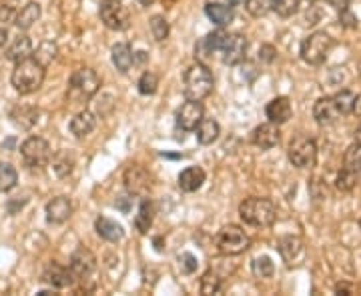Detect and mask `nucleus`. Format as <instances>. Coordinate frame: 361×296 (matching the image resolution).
<instances>
[{"label": "nucleus", "instance_id": "obj_1", "mask_svg": "<svg viewBox=\"0 0 361 296\" xmlns=\"http://www.w3.org/2000/svg\"><path fill=\"white\" fill-rule=\"evenodd\" d=\"M44 77H47V66L37 60L35 56H28L14 65L11 84L18 94H32L42 86Z\"/></svg>", "mask_w": 361, "mask_h": 296}, {"label": "nucleus", "instance_id": "obj_2", "mask_svg": "<svg viewBox=\"0 0 361 296\" xmlns=\"http://www.w3.org/2000/svg\"><path fill=\"white\" fill-rule=\"evenodd\" d=\"M101 89V77L92 68H77L68 78L66 98L73 104L87 103Z\"/></svg>", "mask_w": 361, "mask_h": 296}, {"label": "nucleus", "instance_id": "obj_3", "mask_svg": "<svg viewBox=\"0 0 361 296\" xmlns=\"http://www.w3.org/2000/svg\"><path fill=\"white\" fill-rule=\"evenodd\" d=\"M183 82H185L183 91H185L187 101H203L213 92V86H215L213 75H211L209 66L203 65V63L189 66L185 77H183Z\"/></svg>", "mask_w": 361, "mask_h": 296}, {"label": "nucleus", "instance_id": "obj_4", "mask_svg": "<svg viewBox=\"0 0 361 296\" xmlns=\"http://www.w3.org/2000/svg\"><path fill=\"white\" fill-rule=\"evenodd\" d=\"M239 217L249 226H271L277 219V208L271 202L269 198H247L239 206Z\"/></svg>", "mask_w": 361, "mask_h": 296}, {"label": "nucleus", "instance_id": "obj_5", "mask_svg": "<svg viewBox=\"0 0 361 296\" xmlns=\"http://www.w3.org/2000/svg\"><path fill=\"white\" fill-rule=\"evenodd\" d=\"M215 246L221 255L225 257H237L243 255L247 248L251 246V238L247 236V232L237 226V224H227L223 226L217 236H215Z\"/></svg>", "mask_w": 361, "mask_h": 296}, {"label": "nucleus", "instance_id": "obj_6", "mask_svg": "<svg viewBox=\"0 0 361 296\" xmlns=\"http://www.w3.org/2000/svg\"><path fill=\"white\" fill-rule=\"evenodd\" d=\"M331 49H334V39L327 32L317 30V32H311L310 37L301 42V58L307 65L317 66L329 56Z\"/></svg>", "mask_w": 361, "mask_h": 296}, {"label": "nucleus", "instance_id": "obj_7", "mask_svg": "<svg viewBox=\"0 0 361 296\" xmlns=\"http://www.w3.org/2000/svg\"><path fill=\"white\" fill-rule=\"evenodd\" d=\"M20 155L28 168H42L51 162L52 150L49 142L40 136H30L20 144Z\"/></svg>", "mask_w": 361, "mask_h": 296}, {"label": "nucleus", "instance_id": "obj_8", "mask_svg": "<svg viewBox=\"0 0 361 296\" xmlns=\"http://www.w3.org/2000/svg\"><path fill=\"white\" fill-rule=\"evenodd\" d=\"M101 22L111 30H125L129 26V11L123 6L121 0H103L99 8Z\"/></svg>", "mask_w": 361, "mask_h": 296}, {"label": "nucleus", "instance_id": "obj_9", "mask_svg": "<svg viewBox=\"0 0 361 296\" xmlns=\"http://www.w3.org/2000/svg\"><path fill=\"white\" fill-rule=\"evenodd\" d=\"M289 160L297 168H311L317 160V146L307 136H297L289 144Z\"/></svg>", "mask_w": 361, "mask_h": 296}, {"label": "nucleus", "instance_id": "obj_10", "mask_svg": "<svg viewBox=\"0 0 361 296\" xmlns=\"http://www.w3.org/2000/svg\"><path fill=\"white\" fill-rule=\"evenodd\" d=\"M223 63L229 66L241 65L247 56V39L243 34H227L225 44H223Z\"/></svg>", "mask_w": 361, "mask_h": 296}, {"label": "nucleus", "instance_id": "obj_11", "mask_svg": "<svg viewBox=\"0 0 361 296\" xmlns=\"http://www.w3.org/2000/svg\"><path fill=\"white\" fill-rule=\"evenodd\" d=\"M125 186L133 196H145L151 188V176L141 165H130L125 170Z\"/></svg>", "mask_w": 361, "mask_h": 296}, {"label": "nucleus", "instance_id": "obj_12", "mask_svg": "<svg viewBox=\"0 0 361 296\" xmlns=\"http://www.w3.org/2000/svg\"><path fill=\"white\" fill-rule=\"evenodd\" d=\"M225 39H227V32L215 30V32H211V34H207V37H203V39L199 40V42L195 44V58H197V63H203V65H205L207 60L213 56V52H217L223 49Z\"/></svg>", "mask_w": 361, "mask_h": 296}, {"label": "nucleus", "instance_id": "obj_13", "mask_svg": "<svg viewBox=\"0 0 361 296\" xmlns=\"http://www.w3.org/2000/svg\"><path fill=\"white\" fill-rule=\"evenodd\" d=\"M203 118H205V110L201 101H187L177 110V124L183 130H195Z\"/></svg>", "mask_w": 361, "mask_h": 296}, {"label": "nucleus", "instance_id": "obj_14", "mask_svg": "<svg viewBox=\"0 0 361 296\" xmlns=\"http://www.w3.org/2000/svg\"><path fill=\"white\" fill-rule=\"evenodd\" d=\"M71 271L75 278H89L92 272L97 271V258L87 248H78L71 257Z\"/></svg>", "mask_w": 361, "mask_h": 296}, {"label": "nucleus", "instance_id": "obj_15", "mask_svg": "<svg viewBox=\"0 0 361 296\" xmlns=\"http://www.w3.org/2000/svg\"><path fill=\"white\" fill-rule=\"evenodd\" d=\"M279 139H281V132L277 129V124H273V122L259 124L257 129L253 130V134H251L253 144L257 148H261V150H271L273 146L279 144Z\"/></svg>", "mask_w": 361, "mask_h": 296}, {"label": "nucleus", "instance_id": "obj_16", "mask_svg": "<svg viewBox=\"0 0 361 296\" xmlns=\"http://www.w3.org/2000/svg\"><path fill=\"white\" fill-rule=\"evenodd\" d=\"M313 118L317 120V124L327 127V124H334L337 122V118H341V112L337 108L336 98L334 96H323L319 98L315 106H313Z\"/></svg>", "mask_w": 361, "mask_h": 296}, {"label": "nucleus", "instance_id": "obj_17", "mask_svg": "<svg viewBox=\"0 0 361 296\" xmlns=\"http://www.w3.org/2000/svg\"><path fill=\"white\" fill-rule=\"evenodd\" d=\"M39 108L30 106V104H18L11 110V122L16 129L30 130L39 122Z\"/></svg>", "mask_w": 361, "mask_h": 296}, {"label": "nucleus", "instance_id": "obj_18", "mask_svg": "<svg viewBox=\"0 0 361 296\" xmlns=\"http://www.w3.org/2000/svg\"><path fill=\"white\" fill-rule=\"evenodd\" d=\"M265 115L269 118V122L273 124H285L291 116H293V106H291V101L287 96H277L273 98L267 108H265Z\"/></svg>", "mask_w": 361, "mask_h": 296}, {"label": "nucleus", "instance_id": "obj_19", "mask_svg": "<svg viewBox=\"0 0 361 296\" xmlns=\"http://www.w3.org/2000/svg\"><path fill=\"white\" fill-rule=\"evenodd\" d=\"M73 214V205L66 196H56L47 205V220L51 224H63L71 219Z\"/></svg>", "mask_w": 361, "mask_h": 296}, {"label": "nucleus", "instance_id": "obj_20", "mask_svg": "<svg viewBox=\"0 0 361 296\" xmlns=\"http://www.w3.org/2000/svg\"><path fill=\"white\" fill-rule=\"evenodd\" d=\"M205 179V170L201 167H187L179 174V188L183 193H197L203 186Z\"/></svg>", "mask_w": 361, "mask_h": 296}, {"label": "nucleus", "instance_id": "obj_21", "mask_svg": "<svg viewBox=\"0 0 361 296\" xmlns=\"http://www.w3.org/2000/svg\"><path fill=\"white\" fill-rule=\"evenodd\" d=\"M42 281L47 284H51L54 288H66L71 286L73 281H75V274L71 271V266H61V264H51L44 274H42Z\"/></svg>", "mask_w": 361, "mask_h": 296}, {"label": "nucleus", "instance_id": "obj_22", "mask_svg": "<svg viewBox=\"0 0 361 296\" xmlns=\"http://www.w3.org/2000/svg\"><path fill=\"white\" fill-rule=\"evenodd\" d=\"M94 229H97V234L101 238H104L106 243H121L123 236H125L123 226L116 220L109 219V217H99L97 222H94Z\"/></svg>", "mask_w": 361, "mask_h": 296}, {"label": "nucleus", "instance_id": "obj_23", "mask_svg": "<svg viewBox=\"0 0 361 296\" xmlns=\"http://www.w3.org/2000/svg\"><path fill=\"white\" fill-rule=\"evenodd\" d=\"M68 129H71V132H73L77 139L89 136L90 132L97 129V116L92 115L90 110H80L78 115L73 116Z\"/></svg>", "mask_w": 361, "mask_h": 296}, {"label": "nucleus", "instance_id": "obj_24", "mask_svg": "<svg viewBox=\"0 0 361 296\" xmlns=\"http://www.w3.org/2000/svg\"><path fill=\"white\" fill-rule=\"evenodd\" d=\"M32 54V40L28 39L26 34H18L16 39L13 40V44L6 49L4 52V56H6V60H11V63H20V60H25Z\"/></svg>", "mask_w": 361, "mask_h": 296}, {"label": "nucleus", "instance_id": "obj_25", "mask_svg": "<svg viewBox=\"0 0 361 296\" xmlns=\"http://www.w3.org/2000/svg\"><path fill=\"white\" fill-rule=\"evenodd\" d=\"M207 18L217 26L231 25L233 20V6L229 4H219V2H207L205 4Z\"/></svg>", "mask_w": 361, "mask_h": 296}, {"label": "nucleus", "instance_id": "obj_26", "mask_svg": "<svg viewBox=\"0 0 361 296\" xmlns=\"http://www.w3.org/2000/svg\"><path fill=\"white\" fill-rule=\"evenodd\" d=\"M113 65L118 72H129L130 66L135 65V52L127 42H118L113 46Z\"/></svg>", "mask_w": 361, "mask_h": 296}, {"label": "nucleus", "instance_id": "obj_27", "mask_svg": "<svg viewBox=\"0 0 361 296\" xmlns=\"http://www.w3.org/2000/svg\"><path fill=\"white\" fill-rule=\"evenodd\" d=\"M40 18V4L37 2H30L26 4L25 8H20V13L14 16V25L18 30H28L32 28L35 22Z\"/></svg>", "mask_w": 361, "mask_h": 296}, {"label": "nucleus", "instance_id": "obj_28", "mask_svg": "<svg viewBox=\"0 0 361 296\" xmlns=\"http://www.w3.org/2000/svg\"><path fill=\"white\" fill-rule=\"evenodd\" d=\"M195 130H197V141L201 142V144H205V146L207 144H213L221 134L219 122L213 120V118H203Z\"/></svg>", "mask_w": 361, "mask_h": 296}, {"label": "nucleus", "instance_id": "obj_29", "mask_svg": "<svg viewBox=\"0 0 361 296\" xmlns=\"http://www.w3.org/2000/svg\"><path fill=\"white\" fill-rule=\"evenodd\" d=\"M153 219H155V206L151 200H142L141 206H139V214L135 217V226L141 234H147L151 224H153Z\"/></svg>", "mask_w": 361, "mask_h": 296}, {"label": "nucleus", "instance_id": "obj_30", "mask_svg": "<svg viewBox=\"0 0 361 296\" xmlns=\"http://www.w3.org/2000/svg\"><path fill=\"white\" fill-rule=\"evenodd\" d=\"M279 252H281V257L291 264V262L303 252V243H301L297 236H287V238H283V240L279 243Z\"/></svg>", "mask_w": 361, "mask_h": 296}, {"label": "nucleus", "instance_id": "obj_31", "mask_svg": "<svg viewBox=\"0 0 361 296\" xmlns=\"http://www.w3.org/2000/svg\"><path fill=\"white\" fill-rule=\"evenodd\" d=\"M18 182V172L13 165L8 162H0V193H8L13 191Z\"/></svg>", "mask_w": 361, "mask_h": 296}, {"label": "nucleus", "instance_id": "obj_32", "mask_svg": "<svg viewBox=\"0 0 361 296\" xmlns=\"http://www.w3.org/2000/svg\"><path fill=\"white\" fill-rule=\"evenodd\" d=\"M343 168H348V170H353V172H361V144L360 142H355V144H351L348 150H345V155H343Z\"/></svg>", "mask_w": 361, "mask_h": 296}, {"label": "nucleus", "instance_id": "obj_33", "mask_svg": "<svg viewBox=\"0 0 361 296\" xmlns=\"http://www.w3.org/2000/svg\"><path fill=\"white\" fill-rule=\"evenodd\" d=\"M355 184H357V172L348 170V168H341V172L337 174L336 179L337 191H341V193H351V191L355 188Z\"/></svg>", "mask_w": 361, "mask_h": 296}, {"label": "nucleus", "instance_id": "obj_34", "mask_svg": "<svg viewBox=\"0 0 361 296\" xmlns=\"http://www.w3.org/2000/svg\"><path fill=\"white\" fill-rule=\"evenodd\" d=\"M275 272V264L269 257H257L253 260V274L257 278H271Z\"/></svg>", "mask_w": 361, "mask_h": 296}, {"label": "nucleus", "instance_id": "obj_35", "mask_svg": "<svg viewBox=\"0 0 361 296\" xmlns=\"http://www.w3.org/2000/svg\"><path fill=\"white\" fill-rule=\"evenodd\" d=\"M299 4L301 0H273V11L281 18H289L299 11Z\"/></svg>", "mask_w": 361, "mask_h": 296}, {"label": "nucleus", "instance_id": "obj_36", "mask_svg": "<svg viewBox=\"0 0 361 296\" xmlns=\"http://www.w3.org/2000/svg\"><path fill=\"white\" fill-rule=\"evenodd\" d=\"M334 98H336L337 108H339V112L341 116H348L349 112H353V103H355V94L351 91H341L334 94Z\"/></svg>", "mask_w": 361, "mask_h": 296}, {"label": "nucleus", "instance_id": "obj_37", "mask_svg": "<svg viewBox=\"0 0 361 296\" xmlns=\"http://www.w3.org/2000/svg\"><path fill=\"white\" fill-rule=\"evenodd\" d=\"M137 86H139V92L145 94V96H151V94H155L157 89H159V78L153 72H142V77L139 78V82H137Z\"/></svg>", "mask_w": 361, "mask_h": 296}, {"label": "nucleus", "instance_id": "obj_38", "mask_svg": "<svg viewBox=\"0 0 361 296\" xmlns=\"http://www.w3.org/2000/svg\"><path fill=\"white\" fill-rule=\"evenodd\" d=\"M245 8L251 16L261 18V16H265L269 11H273V0H247Z\"/></svg>", "mask_w": 361, "mask_h": 296}, {"label": "nucleus", "instance_id": "obj_39", "mask_svg": "<svg viewBox=\"0 0 361 296\" xmlns=\"http://www.w3.org/2000/svg\"><path fill=\"white\" fill-rule=\"evenodd\" d=\"M151 32H153V39L155 40H165L169 37V22L165 16H161V14H155L153 18H151Z\"/></svg>", "mask_w": 361, "mask_h": 296}, {"label": "nucleus", "instance_id": "obj_40", "mask_svg": "<svg viewBox=\"0 0 361 296\" xmlns=\"http://www.w3.org/2000/svg\"><path fill=\"white\" fill-rule=\"evenodd\" d=\"M221 290V278L215 272H207L201 278V292L203 295H217Z\"/></svg>", "mask_w": 361, "mask_h": 296}, {"label": "nucleus", "instance_id": "obj_41", "mask_svg": "<svg viewBox=\"0 0 361 296\" xmlns=\"http://www.w3.org/2000/svg\"><path fill=\"white\" fill-rule=\"evenodd\" d=\"M52 168H54V172L59 174V176H66V174H71V170H73V158H68V155H59L54 160H52Z\"/></svg>", "mask_w": 361, "mask_h": 296}, {"label": "nucleus", "instance_id": "obj_42", "mask_svg": "<svg viewBox=\"0 0 361 296\" xmlns=\"http://www.w3.org/2000/svg\"><path fill=\"white\" fill-rule=\"evenodd\" d=\"M179 266L185 274H193L197 271V266H199V262H197V258L191 252H183L179 257Z\"/></svg>", "mask_w": 361, "mask_h": 296}, {"label": "nucleus", "instance_id": "obj_43", "mask_svg": "<svg viewBox=\"0 0 361 296\" xmlns=\"http://www.w3.org/2000/svg\"><path fill=\"white\" fill-rule=\"evenodd\" d=\"M275 54H277V51H275L271 44H263V46H261V51H259V60H261V63H265V65H269V63L275 60Z\"/></svg>", "mask_w": 361, "mask_h": 296}, {"label": "nucleus", "instance_id": "obj_44", "mask_svg": "<svg viewBox=\"0 0 361 296\" xmlns=\"http://www.w3.org/2000/svg\"><path fill=\"white\" fill-rule=\"evenodd\" d=\"M339 22L345 26V28H357V18L349 13L348 8L341 11V14H339Z\"/></svg>", "mask_w": 361, "mask_h": 296}, {"label": "nucleus", "instance_id": "obj_45", "mask_svg": "<svg viewBox=\"0 0 361 296\" xmlns=\"http://www.w3.org/2000/svg\"><path fill=\"white\" fill-rule=\"evenodd\" d=\"M337 295H357V286L349 283H339L336 286Z\"/></svg>", "mask_w": 361, "mask_h": 296}, {"label": "nucleus", "instance_id": "obj_46", "mask_svg": "<svg viewBox=\"0 0 361 296\" xmlns=\"http://www.w3.org/2000/svg\"><path fill=\"white\" fill-rule=\"evenodd\" d=\"M327 2H329L334 8H337V11H343V8H348L351 0H327Z\"/></svg>", "mask_w": 361, "mask_h": 296}, {"label": "nucleus", "instance_id": "obj_47", "mask_svg": "<svg viewBox=\"0 0 361 296\" xmlns=\"http://www.w3.org/2000/svg\"><path fill=\"white\" fill-rule=\"evenodd\" d=\"M353 115H357L361 118V94L355 96V103H353Z\"/></svg>", "mask_w": 361, "mask_h": 296}, {"label": "nucleus", "instance_id": "obj_48", "mask_svg": "<svg viewBox=\"0 0 361 296\" xmlns=\"http://www.w3.org/2000/svg\"><path fill=\"white\" fill-rule=\"evenodd\" d=\"M6 40H8V32H6V28H0V51L4 49Z\"/></svg>", "mask_w": 361, "mask_h": 296}, {"label": "nucleus", "instance_id": "obj_49", "mask_svg": "<svg viewBox=\"0 0 361 296\" xmlns=\"http://www.w3.org/2000/svg\"><path fill=\"white\" fill-rule=\"evenodd\" d=\"M247 0H229V4L231 6H241V4H245Z\"/></svg>", "mask_w": 361, "mask_h": 296}, {"label": "nucleus", "instance_id": "obj_50", "mask_svg": "<svg viewBox=\"0 0 361 296\" xmlns=\"http://www.w3.org/2000/svg\"><path fill=\"white\" fill-rule=\"evenodd\" d=\"M355 142H360L361 144V122H360V127L355 129Z\"/></svg>", "mask_w": 361, "mask_h": 296}, {"label": "nucleus", "instance_id": "obj_51", "mask_svg": "<svg viewBox=\"0 0 361 296\" xmlns=\"http://www.w3.org/2000/svg\"><path fill=\"white\" fill-rule=\"evenodd\" d=\"M139 2H141L142 6H151V4H155L157 0H139Z\"/></svg>", "mask_w": 361, "mask_h": 296}, {"label": "nucleus", "instance_id": "obj_52", "mask_svg": "<svg viewBox=\"0 0 361 296\" xmlns=\"http://www.w3.org/2000/svg\"><path fill=\"white\" fill-rule=\"evenodd\" d=\"M14 2H18V0H6V6H11V4H14Z\"/></svg>", "mask_w": 361, "mask_h": 296}, {"label": "nucleus", "instance_id": "obj_53", "mask_svg": "<svg viewBox=\"0 0 361 296\" xmlns=\"http://www.w3.org/2000/svg\"><path fill=\"white\" fill-rule=\"evenodd\" d=\"M360 226H361V219H360Z\"/></svg>", "mask_w": 361, "mask_h": 296}]
</instances>
